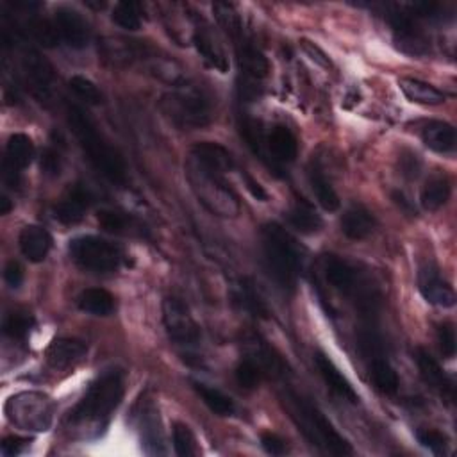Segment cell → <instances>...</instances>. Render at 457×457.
Segmentation results:
<instances>
[{"label": "cell", "mask_w": 457, "mask_h": 457, "mask_svg": "<svg viewBox=\"0 0 457 457\" xmlns=\"http://www.w3.org/2000/svg\"><path fill=\"white\" fill-rule=\"evenodd\" d=\"M398 86L402 90V93L414 104H422V106H437L445 102V93L439 91L436 86L423 83L420 79H413V77H402L398 81Z\"/></svg>", "instance_id": "obj_31"}, {"label": "cell", "mask_w": 457, "mask_h": 457, "mask_svg": "<svg viewBox=\"0 0 457 457\" xmlns=\"http://www.w3.org/2000/svg\"><path fill=\"white\" fill-rule=\"evenodd\" d=\"M261 445H263L264 452L270 455H284L286 453V441L273 432H264L261 436Z\"/></svg>", "instance_id": "obj_47"}, {"label": "cell", "mask_w": 457, "mask_h": 457, "mask_svg": "<svg viewBox=\"0 0 457 457\" xmlns=\"http://www.w3.org/2000/svg\"><path fill=\"white\" fill-rule=\"evenodd\" d=\"M172 439H174V448L176 453L181 457H193L199 455V446H197V439L192 432V429L186 423L177 422L174 425L172 430Z\"/></svg>", "instance_id": "obj_40"}, {"label": "cell", "mask_w": 457, "mask_h": 457, "mask_svg": "<svg viewBox=\"0 0 457 457\" xmlns=\"http://www.w3.org/2000/svg\"><path fill=\"white\" fill-rule=\"evenodd\" d=\"M22 59H24V70L35 97L40 98L42 102L49 100L54 91V74L51 65L33 49H26Z\"/></svg>", "instance_id": "obj_17"}, {"label": "cell", "mask_w": 457, "mask_h": 457, "mask_svg": "<svg viewBox=\"0 0 457 457\" xmlns=\"http://www.w3.org/2000/svg\"><path fill=\"white\" fill-rule=\"evenodd\" d=\"M54 26L59 38L70 49H84L90 43V28L75 10L59 8L54 17Z\"/></svg>", "instance_id": "obj_19"}, {"label": "cell", "mask_w": 457, "mask_h": 457, "mask_svg": "<svg viewBox=\"0 0 457 457\" xmlns=\"http://www.w3.org/2000/svg\"><path fill=\"white\" fill-rule=\"evenodd\" d=\"M452 193V185L446 176H436L427 181L420 193V204L425 211H437L441 209Z\"/></svg>", "instance_id": "obj_33"}, {"label": "cell", "mask_w": 457, "mask_h": 457, "mask_svg": "<svg viewBox=\"0 0 457 457\" xmlns=\"http://www.w3.org/2000/svg\"><path fill=\"white\" fill-rule=\"evenodd\" d=\"M418 289L422 296L437 308H453L455 306V291L443 279L437 266L423 264L418 270Z\"/></svg>", "instance_id": "obj_15"}, {"label": "cell", "mask_w": 457, "mask_h": 457, "mask_svg": "<svg viewBox=\"0 0 457 457\" xmlns=\"http://www.w3.org/2000/svg\"><path fill=\"white\" fill-rule=\"evenodd\" d=\"M416 437L420 441L422 446L429 448L432 453L439 455V453H445L446 450V445H448V437L436 430V429H423V430H418L416 432Z\"/></svg>", "instance_id": "obj_43"}, {"label": "cell", "mask_w": 457, "mask_h": 457, "mask_svg": "<svg viewBox=\"0 0 457 457\" xmlns=\"http://www.w3.org/2000/svg\"><path fill=\"white\" fill-rule=\"evenodd\" d=\"M111 19L125 31H138L141 28V8L138 3H118Z\"/></svg>", "instance_id": "obj_37"}, {"label": "cell", "mask_w": 457, "mask_h": 457, "mask_svg": "<svg viewBox=\"0 0 457 457\" xmlns=\"http://www.w3.org/2000/svg\"><path fill=\"white\" fill-rule=\"evenodd\" d=\"M263 366L252 359V358H247L243 359L238 366H236V372H234V377H236V382L240 388L243 390H256L261 382V377H263Z\"/></svg>", "instance_id": "obj_39"}, {"label": "cell", "mask_w": 457, "mask_h": 457, "mask_svg": "<svg viewBox=\"0 0 457 457\" xmlns=\"http://www.w3.org/2000/svg\"><path fill=\"white\" fill-rule=\"evenodd\" d=\"M377 227V220L370 209L361 204L351 206L342 217V232L349 240H365L368 238Z\"/></svg>", "instance_id": "obj_26"}, {"label": "cell", "mask_w": 457, "mask_h": 457, "mask_svg": "<svg viewBox=\"0 0 457 457\" xmlns=\"http://www.w3.org/2000/svg\"><path fill=\"white\" fill-rule=\"evenodd\" d=\"M414 359L420 370V375L423 382L446 404H452L455 400V388L452 384V379L446 375V372L441 368V365L423 349H416Z\"/></svg>", "instance_id": "obj_16"}, {"label": "cell", "mask_w": 457, "mask_h": 457, "mask_svg": "<svg viewBox=\"0 0 457 457\" xmlns=\"http://www.w3.org/2000/svg\"><path fill=\"white\" fill-rule=\"evenodd\" d=\"M19 243L26 259L31 263H42L52 248V236L40 225H28L22 229Z\"/></svg>", "instance_id": "obj_27"}, {"label": "cell", "mask_w": 457, "mask_h": 457, "mask_svg": "<svg viewBox=\"0 0 457 457\" xmlns=\"http://www.w3.org/2000/svg\"><path fill=\"white\" fill-rule=\"evenodd\" d=\"M68 125L75 134L86 160L109 183L123 186L127 183V167L120 152L98 132L93 120L79 106H68Z\"/></svg>", "instance_id": "obj_1"}, {"label": "cell", "mask_w": 457, "mask_h": 457, "mask_svg": "<svg viewBox=\"0 0 457 457\" xmlns=\"http://www.w3.org/2000/svg\"><path fill=\"white\" fill-rule=\"evenodd\" d=\"M284 404L289 411V416L296 423L298 430L310 439L311 445L319 446L322 452L333 455H351L354 448L351 443L333 427V423L324 416V413L313 406L308 398L300 397L295 391H288Z\"/></svg>", "instance_id": "obj_3"}, {"label": "cell", "mask_w": 457, "mask_h": 457, "mask_svg": "<svg viewBox=\"0 0 457 457\" xmlns=\"http://www.w3.org/2000/svg\"><path fill=\"white\" fill-rule=\"evenodd\" d=\"M77 306L93 317H109L114 311V296L107 289L88 288L79 295Z\"/></svg>", "instance_id": "obj_30"}, {"label": "cell", "mask_w": 457, "mask_h": 457, "mask_svg": "<svg viewBox=\"0 0 457 457\" xmlns=\"http://www.w3.org/2000/svg\"><path fill=\"white\" fill-rule=\"evenodd\" d=\"M10 406L15 407L13 414L10 413V418L26 430H47L52 422L54 404L49 397L42 393H22L13 397Z\"/></svg>", "instance_id": "obj_11"}, {"label": "cell", "mask_w": 457, "mask_h": 457, "mask_svg": "<svg viewBox=\"0 0 457 457\" xmlns=\"http://www.w3.org/2000/svg\"><path fill=\"white\" fill-rule=\"evenodd\" d=\"M165 116L179 129H201L213 120L211 97L195 84H179L162 98Z\"/></svg>", "instance_id": "obj_6"}, {"label": "cell", "mask_w": 457, "mask_h": 457, "mask_svg": "<svg viewBox=\"0 0 457 457\" xmlns=\"http://www.w3.org/2000/svg\"><path fill=\"white\" fill-rule=\"evenodd\" d=\"M388 22L393 29L395 42L404 52L422 56L427 52V40L416 24V19L404 10H395L388 15Z\"/></svg>", "instance_id": "obj_13"}, {"label": "cell", "mask_w": 457, "mask_h": 457, "mask_svg": "<svg viewBox=\"0 0 457 457\" xmlns=\"http://www.w3.org/2000/svg\"><path fill=\"white\" fill-rule=\"evenodd\" d=\"M31 439L28 437H20V436H8L4 437L3 445H0V452H3L6 457H13L22 453L28 446H29Z\"/></svg>", "instance_id": "obj_46"}, {"label": "cell", "mask_w": 457, "mask_h": 457, "mask_svg": "<svg viewBox=\"0 0 457 457\" xmlns=\"http://www.w3.org/2000/svg\"><path fill=\"white\" fill-rule=\"evenodd\" d=\"M234 302L238 306L256 319H270V310L252 279H241L234 291Z\"/></svg>", "instance_id": "obj_28"}, {"label": "cell", "mask_w": 457, "mask_h": 457, "mask_svg": "<svg viewBox=\"0 0 457 457\" xmlns=\"http://www.w3.org/2000/svg\"><path fill=\"white\" fill-rule=\"evenodd\" d=\"M263 252L273 280L286 291L295 289L302 270V252L296 241L275 222L263 227Z\"/></svg>", "instance_id": "obj_5"}, {"label": "cell", "mask_w": 457, "mask_h": 457, "mask_svg": "<svg viewBox=\"0 0 457 457\" xmlns=\"http://www.w3.org/2000/svg\"><path fill=\"white\" fill-rule=\"evenodd\" d=\"M268 154L272 156V165L293 163L298 156L296 136L286 125H275L266 138Z\"/></svg>", "instance_id": "obj_23"}, {"label": "cell", "mask_w": 457, "mask_h": 457, "mask_svg": "<svg viewBox=\"0 0 457 457\" xmlns=\"http://www.w3.org/2000/svg\"><path fill=\"white\" fill-rule=\"evenodd\" d=\"M35 152V143L28 134L17 132L10 136L4 160V179L10 186L17 188L20 185V172L33 163Z\"/></svg>", "instance_id": "obj_12"}, {"label": "cell", "mask_w": 457, "mask_h": 457, "mask_svg": "<svg viewBox=\"0 0 457 457\" xmlns=\"http://www.w3.org/2000/svg\"><path fill=\"white\" fill-rule=\"evenodd\" d=\"M288 222L300 234H315L324 227L322 217L306 201H298L293 206V209L288 213Z\"/></svg>", "instance_id": "obj_32"}, {"label": "cell", "mask_w": 457, "mask_h": 457, "mask_svg": "<svg viewBox=\"0 0 457 457\" xmlns=\"http://www.w3.org/2000/svg\"><path fill=\"white\" fill-rule=\"evenodd\" d=\"M436 336H437V343H439V351L446 359H452L455 356V347H457V340H455V329L450 322H443L437 326L436 329Z\"/></svg>", "instance_id": "obj_44"}, {"label": "cell", "mask_w": 457, "mask_h": 457, "mask_svg": "<svg viewBox=\"0 0 457 457\" xmlns=\"http://www.w3.org/2000/svg\"><path fill=\"white\" fill-rule=\"evenodd\" d=\"M315 365L322 375V379L326 381L327 388L336 393L338 397L358 404L359 402V395L356 393V390L352 388V384L349 382V379L340 372V368L333 363V359H329L324 352H317L315 354Z\"/></svg>", "instance_id": "obj_24"}, {"label": "cell", "mask_w": 457, "mask_h": 457, "mask_svg": "<svg viewBox=\"0 0 457 457\" xmlns=\"http://www.w3.org/2000/svg\"><path fill=\"white\" fill-rule=\"evenodd\" d=\"M123 397V372L109 370L100 375L88 388L86 395L70 411V420L74 423L81 422H98L106 420L120 404Z\"/></svg>", "instance_id": "obj_7"}, {"label": "cell", "mask_w": 457, "mask_h": 457, "mask_svg": "<svg viewBox=\"0 0 457 457\" xmlns=\"http://www.w3.org/2000/svg\"><path fill=\"white\" fill-rule=\"evenodd\" d=\"M4 279L10 284V288L19 289L24 282V268L19 261H10L4 268Z\"/></svg>", "instance_id": "obj_48"}, {"label": "cell", "mask_w": 457, "mask_h": 457, "mask_svg": "<svg viewBox=\"0 0 457 457\" xmlns=\"http://www.w3.org/2000/svg\"><path fill=\"white\" fill-rule=\"evenodd\" d=\"M366 365H368L370 379L379 391H382L384 395H395L398 391L400 381H398V375H397L395 368L388 361L386 354L368 358Z\"/></svg>", "instance_id": "obj_29"}, {"label": "cell", "mask_w": 457, "mask_h": 457, "mask_svg": "<svg viewBox=\"0 0 457 457\" xmlns=\"http://www.w3.org/2000/svg\"><path fill=\"white\" fill-rule=\"evenodd\" d=\"M29 31L33 35V38L43 45V47H56L58 42H59V33L56 29V26H52L51 22L43 20V19H35L31 24H29Z\"/></svg>", "instance_id": "obj_42"}, {"label": "cell", "mask_w": 457, "mask_h": 457, "mask_svg": "<svg viewBox=\"0 0 457 457\" xmlns=\"http://www.w3.org/2000/svg\"><path fill=\"white\" fill-rule=\"evenodd\" d=\"M12 209V202L6 195H3V199H0V215H8Z\"/></svg>", "instance_id": "obj_51"}, {"label": "cell", "mask_w": 457, "mask_h": 457, "mask_svg": "<svg viewBox=\"0 0 457 457\" xmlns=\"http://www.w3.org/2000/svg\"><path fill=\"white\" fill-rule=\"evenodd\" d=\"M68 252L77 266L93 273H113L123 263L122 247L98 236H79L72 240Z\"/></svg>", "instance_id": "obj_9"}, {"label": "cell", "mask_w": 457, "mask_h": 457, "mask_svg": "<svg viewBox=\"0 0 457 457\" xmlns=\"http://www.w3.org/2000/svg\"><path fill=\"white\" fill-rule=\"evenodd\" d=\"M215 13L222 28L227 31L231 40L234 42L236 47V56H238V65L240 72L243 75V95L245 97H254L257 95V88L263 79L268 75V61L264 54L245 36L241 20L238 13L234 12L232 6L229 4H217Z\"/></svg>", "instance_id": "obj_4"}, {"label": "cell", "mask_w": 457, "mask_h": 457, "mask_svg": "<svg viewBox=\"0 0 457 457\" xmlns=\"http://www.w3.org/2000/svg\"><path fill=\"white\" fill-rule=\"evenodd\" d=\"M422 143L437 152V154H452L457 145V136L453 125L443 120H429L420 127Z\"/></svg>", "instance_id": "obj_22"}, {"label": "cell", "mask_w": 457, "mask_h": 457, "mask_svg": "<svg viewBox=\"0 0 457 457\" xmlns=\"http://www.w3.org/2000/svg\"><path fill=\"white\" fill-rule=\"evenodd\" d=\"M324 275L327 282L351 298L365 322H375L381 308V293L374 282L352 263L338 256L324 257Z\"/></svg>", "instance_id": "obj_2"}, {"label": "cell", "mask_w": 457, "mask_h": 457, "mask_svg": "<svg viewBox=\"0 0 457 457\" xmlns=\"http://www.w3.org/2000/svg\"><path fill=\"white\" fill-rule=\"evenodd\" d=\"M240 132L245 138L247 145L250 146V150L254 152L256 156H259V160L266 162V154H268V148L261 132V127L256 120L248 118V116H241L240 118Z\"/></svg>", "instance_id": "obj_36"}, {"label": "cell", "mask_w": 457, "mask_h": 457, "mask_svg": "<svg viewBox=\"0 0 457 457\" xmlns=\"http://www.w3.org/2000/svg\"><path fill=\"white\" fill-rule=\"evenodd\" d=\"M70 90L72 93L84 104L88 106H100L104 102V95L102 91L97 88V84L93 81H90L88 77L83 75H74L70 79Z\"/></svg>", "instance_id": "obj_38"}, {"label": "cell", "mask_w": 457, "mask_h": 457, "mask_svg": "<svg viewBox=\"0 0 457 457\" xmlns=\"http://www.w3.org/2000/svg\"><path fill=\"white\" fill-rule=\"evenodd\" d=\"M93 202H95V197L91 190L86 185L77 183L70 186L68 192L63 195V199L54 206L52 215L63 225H75L86 217Z\"/></svg>", "instance_id": "obj_14"}, {"label": "cell", "mask_w": 457, "mask_h": 457, "mask_svg": "<svg viewBox=\"0 0 457 457\" xmlns=\"http://www.w3.org/2000/svg\"><path fill=\"white\" fill-rule=\"evenodd\" d=\"M193 43L201 58L206 61L208 67L225 74L229 70V61L225 56L224 47L220 45L218 38L213 35L211 28L206 22H197L193 31Z\"/></svg>", "instance_id": "obj_20"}, {"label": "cell", "mask_w": 457, "mask_h": 457, "mask_svg": "<svg viewBox=\"0 0 457 457\" xmlns=\"http://www.w3.org/2000/svg\"><path fill=\"white\" fill-rule=\"evenodd\" d=\"M33 327L35 319L24 311H15L4 320V335L12 340H26Z\"/></svg>", "instance_id": "obj_41"}, {"label": "cell", "mask_w": 457, "mask_h": 457, "mask_svg": "<svg viewBox=\"0 0 457 457\" xmlns=\"http://www.w3.org/2000/svg\"><path fill=\"white\" fill-rule=\"evenodd\" d=\"M193 390L197 391V395L202 398V402L218 416H232L236 413V404L231 397H227L224 391L208 386L204 382H197L193 381Z\"/></svg>", "instance_id": "obj_35"}, {"label": "cell", "mask_w": 457, "mask_h": 457, "mask_svg": "<svg viewBox=\"0 0 457 457\" xmlns=\"http://www.w3.org/2000/svg\"><path fill=\"white\" fill-rule=\"evenodd\" d=\"M393 201L404 209V211H407L409 215H413L414 213V209H413V204L407 201V197L402 193V192H395L393 193ZM416 215V213H414Z\"/></svg>", "instance_id": "obj_50"}, {"label": "cell", "mask_w": 457, "mask_h": 457, "mask_svg": "<svg viewBox=\"0 0 457 457\" xmlns=\"http://www.w3.org/2000/svg\"><path fill=\"white\" fill-rule=\"evenodd\" d=\"M308 179H310V186L319 201V204L333 213V211H338L340 206H342V201L338 197V193L335 192L333 185L327 181V177L322 174V170L319 167H311L310 172H308Z\"/></svg>", "instance_id": "obj_34"}, {"label": "cell", "mask_w": 457, "mask_h": 457, "mask_svg": "<svg viewBox=\"0 0 457 457\" xmlns=\"http://www.w3.org/2000/svg\"><path fill=\"white\" fill-rule=\"evenodd\" d=\"M192 165L225 176L234 169V158L224 145L202 141L192 148Z\"/></svg>", "instance_id": "obj_18"}, {"label": "cell", "mask_w": 457, "mask_h": 457, "mask_svg": "<svg viewBox=\"0 0 457 457\" xmlns=\"http://www.w3.org/2000/svg\"><path fill=\"white\" fill-rule=\"evenodd\" d=\"M40 169L45 176L49 177H58L61 174V154L59 150L49 146L43 150L42 154V162H40Z\"/></svg>", "instance_id": "obj_45"}, {"label": "cell", "mask_w": 457, "mask_h": 457, "mask_svg": "<svg viewBox=\"0 0 457 457\" xmlns=\"http://www.w3.org/2000/svg\"><path fill=\"white\" fill-rule=\"evenodd\" d=\"M163 320L170 342L188 352L201 347L202 331L192 317L186 303L176 296L163 302Z\"/></svg>", "instance_id": "obj_10"}, {"label": "cell", "mask_w": 457, "mask_h": 457, "mask_svg": "<svg viewBox=\"0 0 457 457\" xmlns=\"http://www.w3.org/2000/svg\"><path fill=\"white\" fill-rule=\"evenodd\" d=\"M86 343L74 338H58L45 351L47 363L56 370H67L79 365L86 358Z\"/></svg>", "instance_id": "obj_21"}, {"label": "cell", "mask_w": 457, "mask_h": 457, "mask_svg": "<svg viewBox=\"0 0 457 457\" xmlns=\"http://www.w3.org/2000/svg\"><path fill=\"white\" fill-rule=\"evenodd\" d=\"M190 183L199 201L211 213L218 217H236L240 213V199L222 174L208 172L190 163Z\"/></svg>", "instance_id": "obj_8"}, {"label": "cell", "mask_w": 457, "mask_h": 457, "mask_svg": "<svg viewBox=\"0 0 457 457\" xmlns=\"http://www.w3.org/2000/svg\"><path fill=\"white\" fill-rule=\"evenodd\" d=\"M241 177H243V181H245L247 190L250 192V195H252L254 199H257V201H261V202H266V201H268V193L264 192V188H263L250 174H247V172L243 170Z\"/></svg>", "instance_id": "obj_49"}, {"label": "cell", "mask_w": 457, "mask_h": 457, "mask_svg": "<svg viewBox=\"0 0 457 457\" xmlns=\"http://www.w3.org/2000/svg\"><path fill=\"white\" fill-rule=\"evenodd\" d=\"M97 222L106 232L116 236H146V227L138 218L118 209H100Z\"/></svg>", "instance_id": "obj_25"}]
</instances>
